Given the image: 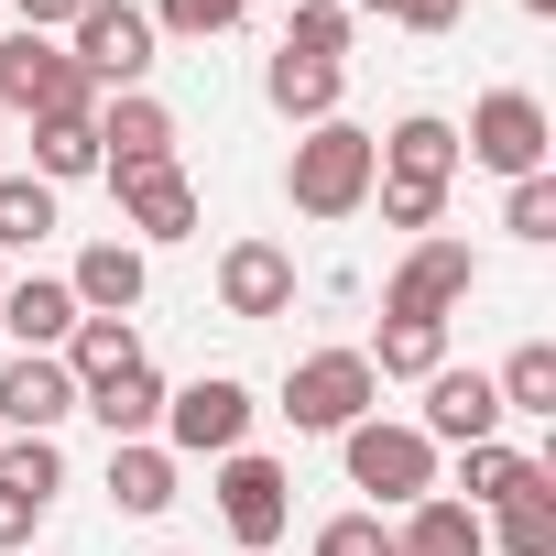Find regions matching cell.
Wrapping results in <instances>:
<instances>
[{
    "label": "cell",
    "mask_w": 556,
    "mask_h": 556,
    "mask_svg": "<svg viewBox=\"0 0 556 556\" xmlns=\"http://www.w3.org/2000/svg\"><path fill=\"white\" fill-rule=\"evenodd\" d=\"M371 175H382L371 131L317 121V131L295 142V164H285V197H295V218H361V207H371Z\"/></svg>",
    "instance_id": "cell-1"
},
{
    "label": "cell",
    "mask_w": 556,
    "mask_h": 556,
    "mask_svg": "<svg viewBox=\"0 0 556 556\" xmlns=\"http://www.w3.org/2000/svg\"><path fill=\"white\" fill-rule=\"evenodd\" d=\"M371 404H382V382H371L361 350H306V361L285 371V415H295V437H350Z\"/></svg>",
    "instance_id": "cell-2"
},
{
    "label": "cell",
    "mask_w": 556,
    "mask_h": 556,
    "mask_svg": "<svg viewBox=\"0 0 556 556\" xmlns=\"http://www.w3.org/2000/svg\"><path fill=\"white\" fill-rule=\"evenodd\" d=\"M339 447H350V491H371V502H404V513H415V502L437 491V447H426L415 426H382V415H361Z\"/></svg>",
    "instance_id": "cell-3"
},
{
    "label": "cell",
    "mask_w": 556,
    "mask_h": 556,
    "mask_svg": "<svg viewBox=\"0 0 556 556\" xmlns=\"http://www.w3.org/2000/svg\"><path fill=\"white\" fill-rule=\"evenodd\" d=\"M469 295H480L469 240H415V251H404V273L382 285V317H426V328H447V306H469Z\"/></svg>",
    "instance_id": "cell-4"
},
{
    "label": "cell",
    "mask_w": 556,
    "mask_h": 556,
    "mask_svg": "<svg viewBox=\"0 0 556 556\" xmlns=\"http://www.w3.org/2000/svg\"><path fill=\"white\" fill-rule=\"evenodd\" d=\"M0 110L55 121V110H99V88H88L77 55H55L45 34H0Z\"/></svg>",
    "instance_id": "cell-5"
},
{
    "label": "cell",
    "mask_w": 556,
    "mask_h": 556,
    "mask_svg": "<svg viewBox=\"0 0 556 556\" xmlns=\"http://www.w3.org/2000/svg\"><path fill=\"white\" fill-rule=\"evenodd\" d=\"M66 34H77V77H88V88H142V66H153V12H131V0H88Z\"/></svg>",
    "instance_id": "cell-6"
},
{
    "label": "cell",
    "mask_w": 556,
    "mask_h": 556,
    "mask_svg": "<svg viewBox=\"0 0 556 556\" xmlns=\"http://www.w3.org/2000/svg\"><path fill=\"white\" fill-rule=\"evenodd\" d=\"M218 523H229V534L262 556L273 534L295 523V480L273 469V458H251V447H229V458H218Z\"/></svg>",
    "instance_id": "cell-7"
},
{
    "label": "cell",
    "mask_w": 556,
    "mask_h": 556,
    "mask_svg": "<svg viewBox=\"0 0 556 556\" xmlns=\"http://www.w3.org/2000/svg\"><path fill=\"white\" fill-rule=\"evenodd\" d=\"M545 110L523 99V88H491L480 110H469V164H491V175H545Z\"/></svg>",
    "instance_id": "cell-8"
},
{
    "label": "cell",
    "mask_w": 556,
    "mask_h": 556,
    "mask_svg": "<svg viewBox=\"0 0 556 556\" xmlns=\"http://www.w3.org/2000/svg\"><path fill=\"white\" fill-rule=\"evenodd\" d=\"M164 437H175L186 458H229V447L251 437V393H240L229 371H207V382L164 393Z\"/></svg>",
    "instance_id": "cell-9"
},
{
    "label": "cell",
    "mask_w": 556,
    "mask_h": 556,
    "mask_svg": "<svg viewBox=\"0 0 556 556\" xmlns=\"http://www.w3.org/2000/svg\"><path fill=\"white\" fill-rule=\"evenodd\" d=\"M142 164H175V110L153 88H121L99 110V175H142Z\"/></svg>",
    "instance_id": "cell-10"
},
{
    "label": "cell",
    "mask_w": 556,
    "mask_h": 556,
    "mask_svg": "<svg viewBox=\"0 0 556 556\" xmlns=\"http://www.w3.org/2000/svg\"><path fill=\"white\" fill-rule=\"evenodd\" d=\"M426 447H480V437H502V393H491V371H426V426H415Z\"/></svg>",
    "instance_id": "cell-11"
},
{
    "label": "cell",
    "mask_w": 556,
    "mask_h": 556,
    "mask_svg": "<svg viewBox=\"0 0 556 556\" xmlns=\"http://www.w3.org/2000/svg\"><path fill=\"white\" fill-rule=\"evenodd\" d=\"M66 415H77V382H66L55 350H23L12 371H0V426H12V437H55Z\"/></svg>",
    "instance_id": "cell-12"
},
{
    "label": "cell",
    "mask_w": 556,
    "mask_h": 556,
    "mask_svg": "<svg viewBox=\"0 0 556 556\" xmlns=\"http://www.w3.org/2000/svg\"><path fill=\"white\" fill-rule=\"evenodd\" d=\"M218 306H229V317H285V306H295V251L229 240V251H218Z\"/></svg>",
    "instance_id": "cell-13"
},
{
    "label": "cell",
    "mask_w": 556,
    "mask_h": 556,
    "mask_svg": "<svg viewBox=\"0 0 556 556\" xmlns=\"http://www.w3.org/2000/svg\"><path fill=\"white\" fill-rule=\"evenodd\" d=\"M142 285H153L142 240H88V251H77V273H66L77 317H131V306H142Z\"/></svg>",
    "instance_id": "cell-14"
},
{
    "label": "cell",
    "mask_w": 556,
    "mask_h": 556,
    "mask_svg": "<svg viewBox=\"0 0 556 556\" xmlns=\"http://www.w3.org/2000/svg\"><path fill=\"white\" fill-rule=\"evenodd\" d=\"M371 153H382V175H393V186H447V175H458V131H447L437 110L393 121V131H382Z\"/></svg>",
    "instance_id": "cell-15"
},
{
    "label": "cell",
    "mask_w": 556,
    "mask_h": 556,
    "mask_svg": "<svg viewBox=\"0 0 556 556\" xmlns=\"http://www.w3.org/2000/svg\"><path fill=\"white\" fill-rule=\"evenodd\" d=\"M121 186V218L142 229V240H186L197 229V186L175 175V164H142V175H110Z\"/></svg>",
    "instance_id": "cell-16"
},
{
    "label": "cell",
    "mask_w": 556,
    "mask_h": 556,
    "mask_svg": "<svg viewBox=\"0 0 556 556\" xmlns=\"http://www.w3.org/2000/svg\"><path fill=\"white\" fill-rule=\"evenodd\" d=\"M77 404H88V415L110 426V447H131V437H153V426H164V371H153V361H131V371L88 382Z\"/></svg>",
    "instance_id": "cell-17"
},
{
    "label": "cell",
    "mask_w": 556,
    "mask_h": 556,
    "mask_svg": "<svg viewBox=\"0 0 556 556\" xmlns=\"http://www.w3.org/2000/svg\"><path fill=\"white\" fill-rule=\"evenodd\" d=\"M480 545H502V556H556V469H534L513 502H491V513H480Z\"/></svg>",
    "instance_id": "cell-18"
},
{
    "label": "cell",
    "mask_w": 556,
    "mask_h": 556,
    "mask_svg": "<svg viewBox=\"0 0 556 556\" xmlns=\"http://www.w3.org/2000/svg\"><path fill=\"white\" fill-rule=\"evenodd\" d=\"M393 556H491V545H480V513H469L458 491H426V502L404 513Z\"/></svg>",
    "instance_id": "cell-19"
},
{
    "label": "cell",
    "mask_w": 556,
    "mask_h": 556,
    "mask_svg": "<svg viewBox=\"0 0 556 556\" xmlns=\"http://www.w3.org/2000/svg\"><path fill=\"white\" fill-rule=\"evenodd\" d=\"M339 88H350V77H339L328 55H273V77H262V99L285 110V121H306V131L339 121Z\"/></svg>",
    "instance_id": "cell-20"
},
{
    "label": "cell",
    "mask_w": 556,
    "mask_h": 556,
    "mask_svg": "<svg viewBox=\"0 0 556 556\" xmlns=\"http://www.w3.org/2000/svg\"><path fill=\"white\" fill-rule=\"evenodd\" d=\"M34 175H45V186L99 175V110H55V121H34Z\"/></svg>",
    "instance_id": "cell-21"
},
{
    "label": "cell",
    "mask_w": 556,
    "mask_h": 556,
    "mask_svg": "<svg viewBox=\"0 0 556 556\" xmlns=\"http://www.w3.org/2000/svg\"><path fill=\"white\" fill-rule=\"evenodd\" d=\"M0 328H12L23 350H66V328H77V295L34 273V285H12V295H0Z\"/></svg>",
    "instance_id": "cell-22"
},
{
    "label": "cell",
    "mask_w": 556,
    "mask_h": 556,
    "mask_svg": "<svg viewBox=\"0 0 556 556\" xmlns=\"http://www.w3.org/2000/svg\"><path fill=\"white\" fill-rule=\"evenodd\" d=\"M131 361H142L131 317H77V328H66V382H77V393L110 382V371H131Z\"/></svg>",
    "instance_id": "cell-23"
},
{
    "label": "cell",
    "mask_w": 556,
    "mask_h": 556,
    "mask_svg": "<svg viewBox=\"0 0 556 556\" xmlns=\"http://www.w3.org/2000/svg\"><path fill=\"white\" fill-rule=\"evenodd\" d=\"M110 502H121V513H164V502H175V447H153V437L110 447Z\"/></svg>",
    "instance_id": "cell-24"
},
{
    "label": "cell",
    "mask_w": 556,
    "mask_h": 556,
    "mask_svg": "<svg viewBox=\"0 0 556 556\" xmlns=\"http://www.w3.org/2000/svg\"><path fill=\"white\" fill-rule=\"evenodd\" d=\"M361 361H371V382H426V371H447V328L393 317V328H382V350H361Z\"/></svg>",
    "instance_id": "cell-25"
},
{
    "label": "cell",
    "mask_w": 556,
    "mask_h": 556,
    "mask_svg": "<svg viewBox=\"0 0 556 556\" xmlns=\"http://www.w3.org/2000/svg\"><path fill=\"white\" fill-rule=\"evenodd\" d=\"M545 458H523V447H502V437H480V447H458V491H469V513H491V502H513L523 480H534Z\"/></svg>",
    "instance_id": "cell-26"
},
{
    "label": "cell",
    "mask_w": 556,
    "mask_h": 556,
    "mask_svg": "<svg viewBox=\"0 0 556 556\" xmlns=\"http://www.w3.org/2000/svg\"><path fill=\"white\" fill-rule=\"evenodd\" d=\"M491 393H502V415H556V350H545V339H523V350L502 361V382H491Z\"/></svg>",
    "instance_id": "cell-27"
},
{
    "label": "cell",
    "mask_w": 556,
    "mask_h": 556,
    "mask_svg": "<svg viewBox=\"0 0 556 556\" xmlns=\"http://www.w3.org/2000/svg\"><path fill=\"white\" fill-rule=\"evenodd\" d=\"M55 229V186L45 175H0V251H34Z\"/></svg>",
    "instance_id": "cell-28"
},
{
    "label": "cell",
    "mask_w": 556,
    "mask_h": 556,
    "mask_svg": "<svg viewBox=\"0 0 556 556\" xmlns=\"http://www.w3.org/2000/svg\"><path fill=\"white\" fill-rule=\"evenodd\" d=\"M0 480H12V491H34V502H55V491H66L55 437H12V447H0Z\"/></svg>",
    "instance_id": "cell-29"
},
{
    "label": "cell",
    "mask_w": 556,
    "mask_h": 556,
    "mask_svg": "<svg viewBox=\"0 0 556 556\" xmlns=\"http://www.w3.org/2000/svg\"><path fill=\"white\" fill-rule=\"evenodd\" d=\"M285 55H350V12H339V0H295V34H285Z\"/></svg>",
    "instance_id": "cell-30"
},
{
    "label": "cell",
    "mask_w": 556,
    "mask_h": 556,
    "mask_svg": "<svg viewBox=\"0 0 556 556\" xmlns=\"http://www.w3.org/2000/svg\"><path fill=\"white\" fill-rule=\"evenodd\" d=\"M306 556H393V523H382V513H328Z\"/></svg>",
    "instance_id": "cell-31"
},
{
    "label": "cell",
    "mask_w": 556,
    "mask_h": 556,
    "mask_svg": "<svg viewBox=\"0 0 556 556\" xmlns=\"http://www.w3.org/2000/svg\"><path fill=\"white\" fill-rule=\"evenodd\" d=\"M251 12V0H153V34H186V45H207V34H229Z\"/></svg>",
    "instance_id": "cell-32"
},
{
    "label": "cell",
    "mask_w": 556,
    "mask_h": 556,
    "mask_svg": "<svg viewBox=\"0 0 556 556\" xmlns=\"http://www.w3.org/2000/svg\"><path fill=\"white\" fill-rule=\"evenodd\" d=\"M502 229H513V240H556V175H513Z\"/></svg>",
    "instance_id": "cell-33"
},
{
    "label": "cell",
    "mask_w": 556,
    "mask_h": 556,
    "mask_svg": "<svg viewBox=\"0 0 556 556\" xmlns=\"http://www.w3.org/2000/svg\"><path fill=\"white\" fill-rule=\"evenodd\" d=\"M371 186H382V218L393 229H437L447 218V186H393V175H371Z\"/></svg>",
    "instance_id": "cell-34"
},
{
    "label": "cell",
    "mask_w": 556,
    "mask_h": 556,
    "mask_svg": "<svg viewBox=\"0 0 556 556\" xmlns=\"http://www.w3.org/2000/svg\"><path fill=\"white\" fill-rule=\"evenodd\" d=\"M458 12H469V0H393L404 34H458Z\"/></svg>",
    "instance_id": "cell-35"
},
{
    "label": "cell",
    "mask_w": 556,
    "mask_h": 556,
    "mask_svg": "<svg viewBox=\"0 0 556 556\" xmlns=\"http://www.w3.org/2000/svg\"><path fill=\"white\" fill-rule=\"evenodd\" d=\"M34 523H45V502H34V491H12V480H0V545H34Z\"/></svg>",
    "instance_id": "cell-36"
},
{
    "label": "cell",
    "mask_w": 556,
    "mask_h": 556,
    "mask_svg": "<svg viewBox=\"0 0 556 556\" xmlns=\"http://www.w3.org/2000/svg\"><path fill=\"white\" fill-rule=\"evenodd\" d=\"M88 0H23V34H55V23H77Z\"/></svg>",
    "instance_id": "cell-37"
},
{
    "label": "cell",
    "mask_w": 556,
    "mask_h": 556,
    "mask_svg": "<svg viewBox=\"0 0 556 556\" xmlns=\"http://www.w3.org/2000/svg\"><path fill=\"white\" fill-rule=\"evenodd\" d=\"M339 12H350V23H361V12H382V23H393V0H339Z\"/></svg>",
    "instance_id": "cell-38"
},
{
    "label": "cell",
    "mask_w": 556,
    "mask_h": 556,
    "mask_svg": "<svg viewBox=\"0 0 556 556\" xmlns=\"http://www.w3.org/2000/svg\"><path fill=\"white\" fill-rule=\"evenodd\" d=\"M523 12H534V23H545V12H556V0H523Z\"/></svg>",
    "instance_id": "cell-39"
},
{
    "label": "cell",
    "mask_w": 556,
    "mask_h": 556,
    "mask_svg": "<svg viewBox=\"0 0 556 556\" xmlns=\"http://www.w3.org/2000/svg\"><path fill=\"white\" fill-rule=\"evenodd\" d=\"M0 295H12V273H0Z\"/></svg>",
    "instance_id": "cell-40"
}]
</instances>
